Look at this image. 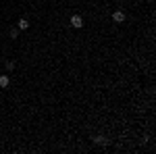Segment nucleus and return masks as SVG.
I'll list each match as a JSON object with an SVG mask.
<instances>
[{
	"label": "nucleus",
	"mask_w": 156,
	"mask_h": 154,
	"mask_svg": "<svg viewBox=\"0 0 156 154\" xmlns=\"http://www.w3.org/2000/svg\"><path fill=\"white\" fill-rule=\"evenodd\" d=\"M125 19H127V17H125V13H123V11H115V13H112V21H115V23H123Z\"/></svg>",
	"instance_id": "nucleus-1"
},
{
	"label": "nucleus",
	"mask_w": 156,
	"mask_h": 154,
	"mask_svg": "<svg viewBox=\"0 0 156 154\" xmlns=\"http://www.w3.org/2000/svg\"><path fill=\"white\" fill-rule=\"evenodd\" d=\"M71 25L75 27V29H79V27H83V19H81L79 15H73L71 17Z\"/></svg>",
	"instance_id": "nucleus-2"
},
{
	"label": "nucleus",
	"mask_w": 156,
	"mask_h": 154,
	"mask_svg": "<svg viewBox=\"0 0 156 154\" xmlns=\"http://www.w3.org/2000/svg\"><path fill=\"white\" fill-rule=\"evenodd\" d=\"M9 83H11L9 75H0V88H9Z\"/></svg>",
	"instance_id": "nucleus-3"
},
{
	"label": "nucleus",
	"mask_w": 156,
	"mask_h": 154,
	"mask_svg": "<svg viewBox=\"0 0 156 154\" xmlns=\"http://www.w3.org/2000/svg\"><path fill=\"white\" fill-rule=\"evenodd\" d=\"M94 142L100 144V146H106V138L104 135H98V138H94Z\"/></svg>",
	"instance_id": "nucleus-4"
},
{
	"label": "nucleus",
	"mask_w": 156,
	"mask_h": 154,
	"mask_svg": "<svg viewBox=\"0 0 156 154\" xmlns=\"http://www.w3.org/2000/svg\"><path fill=\"white\" fill-rule=\"evenodd\" d=\"M29 27V21L27 19H19V29H27Z\"/></svg>",
	"instance_id": "nucleus-5"
},
{
	"label": "nucleus",
	"mask_w": 156,
	"mask_h": 154,
	"mask_svg": "<svg viewBox=\"0 0 156 154\" xmlns=\"http://www.w3.org/2000/svg\"><path fill=\"white\" fill-rule=\"evenodd\" d=\"M9 34H11V38L15 40V38L19 36V27H11V31H9Z\"/></svg>",
	"instance_id": "nucleus-6"
},
{
	"label": "nucleus",
	"mask_w": 156,
	"mask_h": 154,
	"mask_svg": "<svg viewBox=\"0 0 156 154\" xmlns=\"http://www.w3.org/2000/svg\"><path fill=\"white\" fill-rule=\"evenodd\" d=\"M6 69H9V71H12V69H15V63H12V60H9V63H6Z\"/></svg>",
	"instance_id": "nucleus-7"
}]
</instances>
